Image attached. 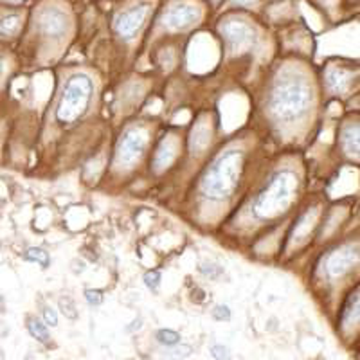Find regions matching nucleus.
I'll return each instance as SVG.
<instances>
[{"label":"nucleus","instance_id":"nucleus-1","mask_svg":"<svg viewBox=\"0 0 360 360\" xmlns=\"http://www.w3.org/2000/svg\"><path fill=\"white\" fill-rule=\"evenodd\" d=\"M311 101V89L299 76H283L270 94V112L281 121H295L307 114Z\"/></svg>","mask_w":360,"mask_h":360},{"label":"nucleus","instance_id":"nucleus-2","mask_svg":"<svg viewBox=\"0 0 360 360\" xmlns=\"http://www.w3.org/2000/svg\"><path fill=\"white\" fill-rule=\"evenodd\" d=\"M242 166L243 155L240 150L225 152L202 179V193L213 200L227 198L236 189L242 175Z\"/></svg>","mask_w":360,"mask_h":360},{"label":"nucleus","instance_id":"nucleus-3","mask_svg":"<svg viewBox=\"0 0 360 360\" xmlns=\"http://www.w3.org/2000/svg\"><path fill=\"white\" fill-rule=\"evenodd\" d=\"M295 191H297V176L292 172L278 173L254 202V214L265 220L285 213L288 205L294 202Z\"/></svg>","mask_w":360,"mask_h":360},{"label":"nucleus","instance_id":"nucleus-4","mask_svg":"<svg viewBox=\"0 0 360 360\" xmlns=\"http://www.w3.org/2000/svg\"><path fill=\"white\" fill-rule=\"evenodd\" d=\"M92 98V82L85 74H76L67 82L60 105L56 108L58 123L69 124L85 114Z\"/></svg>","mask_w":360,"mask_h":360},{"label":"nucleus","instance_id":"nucleus-5","mask_svg":"<svg viewBox=\"0 0 360 360\" xmlns=\"http://www.w3.org/2000/svg\"><path fill=\"white\" fill-rule=\"evenodd\" d=\"M148 143V134L144 128H130L121 137L115 152V164L117 166H131L143 155Z\"/></svg>","mask_w":360,"mask_h":360},{"label":"nucleus","instance_id":"nucleus-6","mask_svg":"<svg viewBox=\"0 0 360 360\" xmlns=\"http://www.w3.org/2000/svg\"><path fill=\"white\" fill-rule=\"evenodd\" d=\"M220 33L233 53H243L254 45V31L249 24L242 20H225L220 25Z\"/></svg>","mask_w":360,"mask_h":360},{"label":"nucleus","instance_id":"nucleus-7","mask_svg":"<svg viewBox=\"0 0 360 360\" xmlns=\"http://www.w3.org/2000/svg\"><path fill=\"white\" fill-rule=\"evenodd\" d=\"M148 4H135L130 9H124L114 18V29L119 37L123 38H131L137 31L141 29V25L144 24L148 17Z\"/></svg>","mask_w":360,"mask_h":360},{"label":"nucleus","instance_id":"nucleus-8","mask_svg":"<svg viewBox=\"0 0 360 360\" xmlns=\"http://www.w3.org/2000/svg\"><path fill=\"white\" fill-rule=\"evenodd\" d=\"M200 18V9L193 4H175L164 15V25L168 29H186Z\"/></svg>","mask_w":360,"mask_h":360},{"label":"nucleus","instance_id":"nucleus-9","mask_svg":"<svg viewBox=\"0 0 360 360\" xmlns=\"http://www.w3.org/2000/svg\"><path fill=\"white\" fill-rule=\"evenodd\" d=\"M356 259H359V247L356 245H348L340 250H335L326 262L328 274L332 278H339V276L346 274L355 265Z\"/></svg>","mask_w":360,"mask_h":360},{"label":"nucleus","instance_id":"nucleus-10","mask_svg":"<svg viewBox=\"0 0 360 360\" xmlns=\"http://www.w3.org/2000/svg\"><path fill=\"white\" fill-rule=\"evenodd\" d=\"M40 29L45 37H62L67 31V15L58 8L44 9L40 15Z\"/></svg>","mask_w":360,"mask_h":360},{"label":"nucleus","instance_id":"nucleus-11","mask_svg":"<svg viewBox=\"0 0 360 360\" xmlns=\"http://www.w3.org/2000/svg\"><path fill=\"white\" fill-rule=\"evenodd\" d=\"M176 157V141L175 139H166L160 143L159 150L155 153V159H153V166H155V172L160 173L164 169L172 166V162Z\"/></svg>","mask_w":360,"mask_h":360},{"label":"nucleus","instance_id":"nucleus-12","mask_svg":"<svg viewBox=\"0 0 360 360\" xmlns=\"http://www.w3.org/2000/svg\"><path fill=\"white\" fill-rule=\"evenodd\" d=\"M211 141V124L205 121V119H200L191 130V139H189V146L195 153H200L205 146Z\"/></svg>","mask_w":360,"mask_h":360},{"label":"nucleus","instance_id":"nucleus-13","mask_svg":"<svg viewBox=\"0 0 360 360\" xmlns=\"http://www.w3.org/2000/svg\"><path fill=\"white\" fill-rule=\"evenodd\" d=\"M340 323H342L344 330L359 324V290L352 294V297L348 299V303H346L342 310V315H340Z\"/></svg>","mask_w":360,"mask_h":360},{"label":"nucleus","instance_id":"nucleus-14","mask_svg":"<svg viewBox=\"0 0 360 360\" xmlns=\"http://www.w3.org/2000/svg\"><path fill=\"white\" fill-rule=\"evenodd\" d=\"M328 85H330L333 92L342 94V92H346L352 86V74L342 69L328 70Z\"/></svg>","mask_w":360,"mask_h":360},{"label":"nucleus","instance_id":"nucleus-15","mask_svg":"<svg viewBox=\"0 0 360 360\" xmlns=\"http://www.w3.org/2000/svg\"><path fill=\"white\" fill-rule=\"evenodd\" d=\"M344 150L348 153H359L360 139H359V124L353 123L342 130V137H340Z\"/></svg>","mask_w":360,"mask_h":360},{"label":"nucleus","instance_id":"nucleus-16","mask_svg":"<svg viewBox=\"0 0 360 360\" xmlns=\"http://www.w3.org/2000/svg\"><path fill=\"white\" fill-rule=\"evenodd\" d=\"M27 328H29V333H31L34 339L40 340L41 344H49V340H51L49 330H47V326H45L41 321H38L37 317H29Z\"/></svg>","mask_w":360,"mask_h":360},{"label":"nucleus","instance_id":"nucleus-17","mask_svg":"<svg viewBox=\"0 0 360 360\" xmlns=\"http://www.w3.org/2000/svg\"><path fill=\"white\" fill-rule=\"evenodd\" d=\"M20 27V17L18 15H8L0 20V37H11L15 34Z\"/></svg>","mask_w":360,"mask_h":360},{"label":"nucleus","instance_id":"nucleus-18","mask_svg":"<svg viewBox=\"0 0 360 360\" xmlns=\"http://www.w3.org/2000/svg\"><path fill=\"white\" fill-rule=\"evenodd\" d=\"M25 259H27V262L38 263L41 269H47V266H49V263H51L49 254L45 252L44 249H40V247H31V249L25 252Z\"/></svg>","mask_w":360,"mask_h":360},{"label":"nucleus","instance_id":"nucleus-19","mask_svg":"<svg viewBox=\"0 0 360 360\" xmlns=\"http://www.w3.org/2000/svg\"><path fill=\"white\" fill-rule=\"evenodd\" d=\"M58 307H60V310H62V314L65 315L67 319H78V308H76V304H74V301L70 297L60 299V301H58Z\"/></svg>","mask_w":360,"mask_h":360},{"label":"nucleus","instance_id":"nucleus-20","mask_svg":"<svg viewBox=\"0 0 360 360\" xmlns=\"http://www.w3.org/2000/svg\"><path fill=\"white\" fill-rule=\"evenodd\" d=\"M155 337L160 344H164V346H175L180 340V335L176 332H173V330H159Z\"/></svg>","mask_w":360,"mask_h":360},{"label":"nucleus","instance_id":"nucleus-21","mask_svg":"<svg viewBox=\"0 0 360 360\" xmlns=\"http://www.w3.org/2000/svg\"><path fill=\"white\" fill-rule=\"evenodd\" d=\"M160 281H162V276H160L159 270H150L144 274V285L152 292H157L160 287Z\"/></svg>","mask_w":360,"mask_h":360},{"label":"nucleus","instance_id":"nucleus-22","mask_svg":"<svg viewBox=\"0 0 360 360\" xmlns=\"http://www.w3.org/2000/svg\"><path fill=\"white\" fill-rule=\"evenodd\" d=\"M209 353H211V356H213L214 360H231L229 348H225V346H221V344H214V346H211Z\"/></svg>","mask_w":360,"mask_h":360},{"label":"nucleus","instance_id":"nucleus-23","mask_svg":"<svg viewBox=\"0 0 360 360\" xmlns=\"http://www.w3.org/2000/svg\"><path fill=\"white\" fill-rule=\"evenodd\" d=\"M85 299H86V303H89L90 307H99V304L103 303V292L101 290H92V288H89V290L85 292Z\"/></svg>","mask_w":360,"mask_h":360},{"label":"nucleus","instance_id":"nucleus-24","mask_svg":"<svg viewBox=\"0 0 360 360\" xmlns=\"http://www.w3.org/2000/svg\"><path fill=\"white\" fill-rule=\"evenodd\" d=\"M213 317L217 321H231V308L227 304H218L213 310Z\"/></svg>","mask_w":360,"mask_h":360},{"label":"nucleus","instance_id":"nucleus-25","mask_svg":"<svg viewBox=\"0 0 360 360\" xmlns=\"http://www.w3.org/2000/svg\"><path fill=\"white\" fill-rule=\"evenodd\" d=\"M44 319H45V326H58V315L56 310H53L51 307L44 308Z\"/></svg>","mask_w":360,"mask_h":360},{"label":"nucleus","instance_id":"nucleus-26","mask_svg":"<svg viewBox=\"0 0 360 360\" xmlns=\"http://www.w3.org/2000/svg\"><path fill=\"white\" fill-rule=\"evenodd\" d=\"M200 270L205 276H209V278H213V279L221 274V269L218 265H207V263H204V265L200 266Z\"/></svg>","mask_w":360,"mask_h":360},{"label":"nucleus","instance_id":"nucleus-27","mask_svg":"<svg viewBox=\"0 0 360 360\" xmlns=\"http://www.w3.org/2000/svg\"><path fill=\"white\" fill-rule=\"evenodd\" d=\"M193 353V348L191 346H180V348H175L172 352V356L173 359H186V356H189Z\"/></svg>","mask_w":360,"mask_h":360},{"label":"nucleus","instance_id":"nucleus-28","mask_svg":"<svg viewBox=\"0 0 360 360\" xmlns=\"http://www.w3.org/2000/svg\"><path fill=\"white\" fill-rule=\"evenodd\" d=\"M234 6H240V8H250L252 4H256L258 0H231Z\"/></svg>","mask_w":360,"mask_h":360},{"label":"nucleus","instance_id":"nucleus-29","mask_svg":"<svg viewBox=\"0 0 360 360\" xmlns=\"http://www.w3.org/2000/svg\"><path fill=\"white\" fill-rule=\"evenodd\" d=\"M131 324H134V326L127 328V332H134L135 328H137V330H139V328L143 326V321H141V319H137V321H134V323H131Z\"/></svg>","mask_w":360,"mask_h":360},{"label":"nucleus","instance_id":"nucleus-30","mask_svg":"<svg viewBox=\"0 0 360 360\" xmlns=\"http://www.w3.org/2000/svg\"><path fill=\"white\" fill-rule=\"evenodd\" d=\"M2 74H4V62L0 60V79H2Z\"/></svg>","mask_w":360,"mask_h":360},{"label":"nucleus","instance_id":"nucleus-31","mask_svg":"<svg viewBox=\"0 0 360 360\" xmlns=\"http://www.w3.org/2000/svg\"><path fill=\"white\" fill-rule=\"evenodd\" d=\"M8 2H11V4H18V2H22V0H8Z\"/></svg>","mask_w":360,"mask_h":360}]
</instances>
